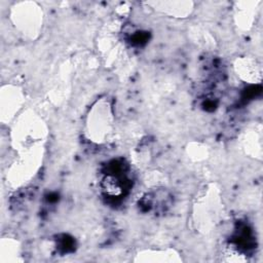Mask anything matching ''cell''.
<instances>
[{"instance_id": "obj_4", "label": "cell", "mask_w": 263, "mask_h": 263, "mask_svg": "<svg viewBox=\"0 0 263 263\" xmlns=\"http://www.w3.org/2000/svg\"><path fill=\"white\" fill-rule=\"evenodd\" d=\"M136 261L141 262H174L180 261L178 255H174V251L160 252V251H146L137 255Z\"/></svg>"}, {"instance_id": "obj_3", "label": "cell", "mask_w": 263, "mask_h": 263, "mask_svg": "<svg viewBox=\"0 0 263 263\" xmlns=\"http://www.w3.org/2000/svg\"><path fill=\"white\" fill-rule=\"evenodd\" d=\"M237 75L249 83H259L262 78V68L260 63L253 58L237 59L234 64Z\"/></svg>"}, {"instance_id": "obj_5", "label": "cell", "mask_w": 263, "mask_h": 263, "mask_svg": "<svg viewBox=\"0 0 263 263\" xmlns=\"http://www.w3.org/2000/svg\"><path fill=\"white\" fill-rule=\"evenodd\" d=\"M102 188L107 195L112 197L120 196L123 193V185L121 180L113 175H108L103 179Z\"/></svg>"}, {"instance_id": "obj_1", "label": "cell", "mask_w": 263, "mask_h": 263, "mask_svg": "<svg viewBox=\"0 0 263 263\" xmlns=\"http://www.w3.org/2000/svg\"><path fill=\"white\" fill-rule=\"evenodd\" d=\"M114 118L111 106L105 99L98 101L89 110L85 133L88 139L96 143L106 142L113 132Z\"/></svg>"}, {"instance_id": "obj_2", "label": "cell", "mask_w": 263, "mask_h": 263, "mask_svg": "<svg viewBox=\"0 0 263 263\" xmlns=\"http://www.w3.org/2000/svg\"><path fill=\"white\" fill-rule=\"evenodd\" d=\"M12 21L15 27L30 38H35L42 26V11L32 2H22L12 8Z\"/></svg>"}]
</instances>
